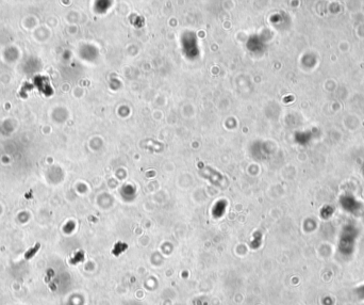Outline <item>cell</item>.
I'll list each match as a JSON object with an SVG mask.
<instances>
[{
    "mask_svg": "<svg viewBox=\"0 0 364 305\" xmlns=\"http://www.w3.org/2000/svg\"><path fill=\"white\" fill-rule=\"evenodd\" d=\"M39 243H37L36 245H35V247L31 248V249H30L29 251H28L27 253H26V255H25V258H26V259H30L31 257H33L34 254H35L37 251H39Z\"/></svg>",
    "mask_w": 364,
    "mask_h": 305,
    "instance_id": "1",
    "label": "cell"
}]
</instances>
